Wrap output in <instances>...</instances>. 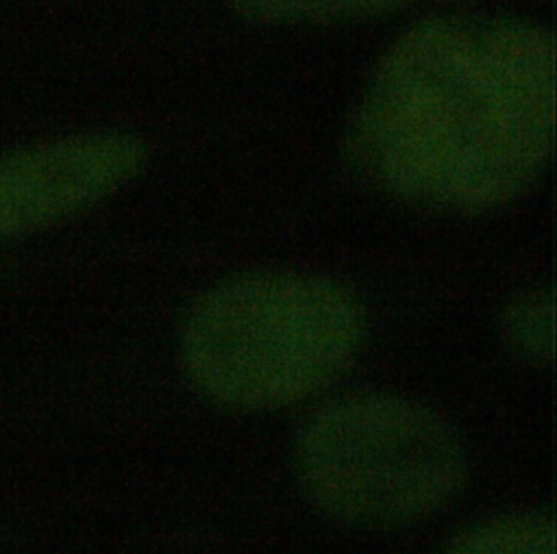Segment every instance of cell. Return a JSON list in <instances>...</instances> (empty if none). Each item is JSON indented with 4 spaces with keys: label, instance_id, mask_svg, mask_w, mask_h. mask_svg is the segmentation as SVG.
<instances>
[{
    "label": "cell",
    "instance_id": "obj_1",
    "mask_svg": "<svg viewBox=\"0 0 557 554\" xmlns=\"http://www.w3.org/2000/svg\"><path fill=\"white\" fill-rule=\"evenodd\" d=\"M555 43L520 20L435 17L379 61L348 128L359 174L416 204L485 211L544 169Z\"/></svg>",
    "mask_w": 557,
    "mask_h": 554
},
{
    "label": "cell",
    "instance_id": "obj_2",
    "mask_svg": "<svg viewBox=\"0 0 557 554\" xmlns=\"http://www.w3.org/2000/svg\"><path fill=\"white\" fill-rule=\"evenodd\" d=\"M363 337V306L348 287L315 274L257 272L224 280L191 304L178 352L207 400L274 411L329 387Z\"/></svg>",
    "mask_w": 557,
    "mask_h": 554
},
{
    "label": "cell",
    "instance_id": "obj_3",
    "mask_svg": "<svg viewBox=\"0 0 557 554\" xmlns=\"http://www.w3.org/2000/svg\"><path fill=\"white\" fill-rule=\"evenodd\" d=\"M294 474L305 498L350 526H398L446 508L470 471L459 430L433 406L383 391L320 404L298 428Z\"/></svg>",
    "mask_w": 557,
    "mask_h": 554
},
{
    "label": "cell",
    "instance_id": "obj_4",
    "mask_svg": "<svg viewBox=\"0 0 557 554\" xmlns=\"http://www.w3.org/2000/svg\"><path fill=\"white\" fill-rule=\"evenodd\" d=\"M144 146L120 133H89L0 156V239L70 217L137 176Z\"/></svg>",
    "mask_w": 557,
    "mask_h": 554
},
{
    "label": "cell",
    "instance_id": "obj_5",
    "mask_svg": "<svg viewBox=\"0 0 557 554\" xmlns=\"http://www.w3.org/2000/svg\"><path fill=\"white\" fill-rule=\"evenodd\" d=\"M444 554H557L555 524L540 511L492 515L457 532Z\"/></svg>",
    "mask_w": 557,
    "mask_h": 554
},
{
    "label": "cell",
    "instance_id": "obj_6",
    "mask_svg": "<svg viewBox=\"0 0 557 554\" xmlns=\"http://www.w3.org/2000/svg\"><path fill=\"white\" fill-rule=\"evenodd\" d=\"M257 24H331L394 13L418 0H233Z\"/></svg>",
    "mask_w": 557,
    "mask_h": 554
},
{
    "label": "cell",
    "instance_id": "obj_7",
    "mask_svg": "<svg viewBox=\"0 0 557 554\" xmlns=\"http://www.w3.org/2000/svg\"><path fill=\"white\" fill-rule=\"evenodd\" d=\"M503 337L522 358L548 363L555 350V300L546 289L518 295L503 313Z\"/></svg>",
    "mask_w": 557,
    "mask_h": 554
}]
</instances>
